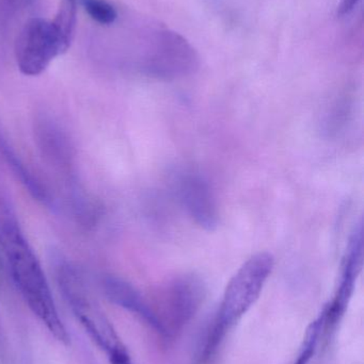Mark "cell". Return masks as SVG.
<instances>
[{
	"mask_svg": "<svg viewBox=\"0 0 364 364\" xmlns=\"http://www.w3.org/2000/svg\"><path fill=\"white\" fill-rule=\"evenodd\" d=\"M0 247L11 278L26 305L60 343L70 336L60 318L44 269L24 235L14 210L0 197Z\"/></svg>",
	"mask_w": 364,
	"mask_h": 364,
	"instance_id": "cell-1",
	"label": "cell"
},
{
	"mask_svg": "<svg viewBox=\"0 0 364 364\" xmlns=\"http://www.w3.org/2000/svg\"><path fill=\"white\" fill-rule=\"evenodd\" d=\"M58 284L68 308L90 339L106 354L110 364H130V353L92 294L83 274L68 261L57 258Z\"/></svg>",
	"mask_w": 364,
	"mask_h": 364,
	"instance_id": "cell-2",
	"label": "cell"
},
{
	"mask_svg": "<svg viewBox=\"0 0 364 364\" xmlns=\"http://www.w3.org/2000/svg\"><path fill=\"white\" fill-rule=\"evenodd\" d=\"M274 267L273 255L259 252L250 257L231 278L222 296L215 324L209 333L205 354L213 352L227 331L239 322L256 304Z\"/></svg>",
	"mask_w": 364,
	"mask_h": 364,
	"instance_id": "cell-3",
	"label": "cell"
},
{
	"mask_svg": "<svg viewBox=\"0 0 364 364\" xmlns=\"http://www.w3.org/2000/svg\"><path fill=\"white\" fill-rule=\"evenodd\" d=\"M205 296L204 284L194 275L175 278L164 289L160 301L152 306L156 318V331L175 337L194 318Z\"/></svg>",
	"mask_w": 364,
	"mask_h": 364,
	"instance_id": "cell-4",
	"label": "cell"
},
{
	"mask_svg": "<svg viewBox=\"0 0 364 364\" xmlns=\"http://www.w3.org/2000/svg\"><path fill=\"white\" fill-rule=\"evenodd\" d=\"M68 47L53 21L36 17L23 26L15 40V60L21 74L38 76Z\"/></svg>",
	"mask_w": 364,
	"mask_h": 364,
	"instance_id": "cell-5",
	"label": "cell"
},
{
	"mask_svg": "<svg viewBox=\"0 0 364 364\" xmlns=\"http://www.w3.org/2000/svg\"><path fill=\"white\" fill-rule=\"evenodd\" d=\"M177 195L186 214L204 230L217 227L219 213L217 201L209 181L198 173L183 172L175 181Z\"/></svg>",
	"mask_w": 364,
	"mask_h": 364,
	"instance_id": "cell-6",
	"label": "cell"
},
{
	"mask_svg": "<svg viewBox=\"0 0 364 364\" xmlns=\"http://www.w3.org/2000/svg\"><path fill=\"white\" fill-rule=\"evenodd\" d=\"M196 66L192 47L177 34L166 31L162 32L147 68L156 76L175 78L192 73Z\"/></svg>",
	"mask_w": 364,
	"mask_h": 364,
	"instance_id": "cell-7",
	"label": "cell"
},
{
	"mask_svg": "<svg viewBox=\"0 0 364 364\" xmlns=\"http://www.w3.org/2000/svg\"><path fill=\"white\" fill-rule=\"evenodd\" d=\"M363 225L358 224L355 227L348 241L343 264H342L339 289L329 311L331 316H338L348 305V299L353 294L355 284L363 267Z\"/></svg>",
	"mask_w": 364,
	"mask_h": 364,
	"instance_id": "cell-8",
	"label": "cell"
},
{
	"mask_svg": "<svg viewBox=\"0 0 364 364\" xmlns=\"http://www.w3.org/2000/svg\"><path fill=\"white\" fill-rule=\"evenodd\" d=\"M103 291L107 299L138 316L156 331V318L151 304L132 284L115 276H106L102 280Z\"/></svg>",
	"mask_w": 364,
	"mask_h": 364,
	"instance_id": "cell-9",
	"label": "cell"
},
{
	"mask_svg": "<svg viewBox=\"0 0 364 364\" xmlns=\"http://www.w3.org/2000/svg\"><path fill=\"white\" fill-rule=\"evenodd\" d=\"M0 155L4 158L6 166L11 168L12 172L14 173L16 178L27 188L28 192L34 198H36V200L42 201L44 203H51V197H49L47 191L45 190V188H43L40 182L34 179L31 173L26 168L23 162L13 151L12 147L9 145L8 141L4 139L1 132H0Z\"/></svg>",
	"mask_w": 364,
	"mask_h": 364,
	"instance_id": "cell-10",
	"label": "cell"
},
{
	"mask_svg": "<svg viewBox=\"0 0 364 364\" xmlns=\"http://www.w3.org/2000/svg\"><path fill=\"white\" fill-rule=\"evenodd\" d=\"M77 0H60L53 25L70 46L76 26Z\"/></svg>",
	"mask_w": 364,
	"mask_h": 364,
	"instance_id": "cell-11",
	"label": "cell"
},
{
	"mask_svg": "<svg viewBox=\"0 0 364 364\" xmlns=\"http://www.w3.org/2000/svg\"><path fill=\"white\" fill-rule=\"evenodd\" d=\"M85 12L100 25H111L117 19V11L106 0H81Z\"/></svg>",
	"mask_w": 364,
	"mask_h": 364,
	"instance_id": "cell-12",
	"label": "cell"
},
{
	"mask_svg": "<svg viewBox=\"0 0 364 364\" xmlns=\"http://www.w3.org/2000/svg\"><path fill=\"white\" fill-rule=\"evenodd\" d=\"M32 2L33 0H0V26L6 25Z\"/></svg>",
	"mask_w": 364,
	"mask_h": 364,
	"instance_id": "cell-13",
	"label": "cell"
},
{
	"mask_svg": "<svg viewBox=\"0 0 364 364\" xmlns=\"http://www.w3.org/2000/svg\"><path fill=\"white\" fill-rule=\"evenodd\" d=\"M360 0H341L338 6L337 15L339 17H345L350 15L358 6Z\"/></svg>",
	"mask_w": 364,
	"mask_h": 364,
	"instance_id": "cell-14",
	"label": "cell"
}]
</instances>
